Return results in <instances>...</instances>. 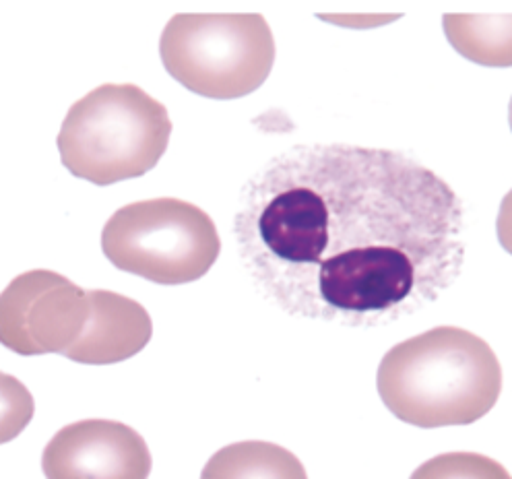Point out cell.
<instances>
[{"instance_id": "cell-6", "label": "cell", "mask_w": 512, "mask_h": 479, "mask_svg": "<svg viewBox=\"0 0 512 479\" xmlns=\"http://www.w3.org/2000/svg\"><path fill=\"white\" fill-rule=\"evenodd\" d=\"M89 296L60 273L36 269L0 294V341L19 356L67 354L89 321Z\"/></svg>"}, {"instance_id": "cell-4", "label": "cell", "mask_w": 512, "mask_h": 479, "mask_svg": "<svg viewBox=\"0 0 512 479\" xmlns=\"http://www.w3.org/2000/svg\"><path fill=\"white\" fill-rule=\"evenodd\" d=\"M159 54L188 91L236 100L269 79L275 40L261 13H178L164 27Z\"/></svg>"}, {"instance_id": "cell-5", "label": "cell", "mask_w": 512, "mask_h": 479, "mask_svg": "<svg viewBox=\"0 0 512 479\" xmlns=\"http://www.w3.org/2000/svg\"><path fill=\"white\" fill-rule=\"evenodd\" d=\"M102 250L124 273L159 285H184L209 273L221 240L201 207L162 197L118 209L104 226Z\"/></svg>"}, {"instance_id": "cell-9", "label": "cell", "mask_w": 512, "mask_h": 479, "mask_svg": "<svg viewBox=\"0 0 512 479\" xmlns=\"http://www.w3.org/2000/svg\"><path fill=\"white\" fill-rule=\"evenodd\" d=\"M444 34L451 46L484 67L512 65V15H444Z\"/></svg>"}, {"instance_id": "cell-3", "label": "cell", "mask_w": 512, "mask_h": 479, "mask_svg": "<svg viewBox=\"0 0 512 479\" xmlns=\"http://www.w3.org/2000/svg\"><path fill=\"white\" fill-rule=\"evenodd\" d=\"M170 135L162 102L133 83H106L73 104L56 143L62 166L75 178L110 186L153 170Z\"/></svg>"}, {"instance_id": "cell-10", "label": "cell", "mask_w": 512, "mask_h": 479, "mask_svg": "<svg viewBox=\"0 0 512 479\" xmlns=\"http://www.w3.org/2000/svg\"><path fill=\"white\" fill-rule=\"evenodd\" d=\"M205 479H246V477H292L304 479L306 469L287 449L273 442L248 440L217 451L203 473Z\"/></svg>"}, {"instance_id": "cell-1", "label": "cell", "mask_w": 512, "mask_h": 479, "mask_svg": "<svg viewBox=\"0 0 512 479\" xmlns=\"http://www.w3.org/2000/svg\"><path fill=\"white\" fill-rule=\"evenodd\" d=\"M242 265L279 310L354 329L436 302L465 263V207L399 151L296 145L244 186L234 219Z\"/></svg>"}, {"instance_id": "cell-11", "label": "cell", "mask_w": 512, "mask_h": 479, "mask_svg": "<svg viewBox=\"0 0 512 479\" xmlns=\"http://www.w3.org/2000/svg\"><path fill=\"white\" fill-rule=\"evenodd\" d=\"M0 442H9L34 418V397L9 374H0Z\"/></svg>"}, {"instance_id": "cell-8", "label": "cell", "mask_w": 512, "mask_h": 479, "mask_svg": "<svg viewBox=\"0 0 512 479\" xmlns=\"http://www.w3.org/2000/svg\"><path fill=\"white\" fill-rule=\"evenodd\" d=\"M87 296L89 321L64 356L77 364L108 366L131 360L147 347L153 323L139 302L108 290H87Z\"/></svg>"}, {"instance_id": "cell-7", "label": "cell", "mask_w": 512, "mask_h": 479, "mask_svg": "<svg viewBox=\"0 0 512 479\" xmlns=\"http://www.w3.org/2000/svg\"><path fill=\"white\" fill-rule=\"evenodd\" d=\"M50 479H145L151 453L143 436L112 420H83L64 426L42 457Z\"/></svg>"}, {"instance_id": "cell-2", "label": "cell", "mask_w": 512, "mask_h": 479, "mask_svg": "<svg viewBox=\"0 0 512 479\" xmlns=\"http://www.w3.org/2000/svg\"><path fill=\"white\" fill-rule=\"evenodd\" d=\"M376 387L382 403L405 424L467 426L498 403L502 368L482 337L461 327H436L389 349Z\"/></svg>"}, {"instance_id": "cell-12", "label": "cell", "mask_w": 512, "mask_h": 479, "mask_svg": "<svg viewBox=\"0 0 512 479\" xmlns=\"http://www.w3.org/2000/svg\"><path fill=\"white\" fill-rule=\"evenodd\" d=\"M484 467H498L496 463L484 459V457H473V455H451V457H438L432 463L418 469L413 477H444V475H467L465 471H473V475H484Z\"/></svg>"}]
</instances>
